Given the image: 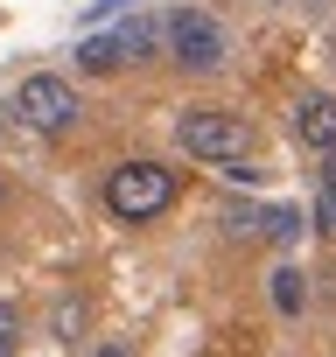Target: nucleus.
<instances>
[{
  "mask_svg": "<svg viewBox=\"0 0 336 357\" xmlns=\"http://www.w3.org/2000/svg\"><path fill=\"white\" fill-rule=\"evenodd\" d=\"M0 197H8V190H0Z\"/></svg>",
  "mask_w": 336,
  "mask_h": 357,
  "instance_id": "15",
  "label": "nucleus"
},
{
  "mask_svg": "<svg viewBox=\"0 0 336 357\" xmlns=\"http://www.w3.org/2000/svg\"><path fill=\"white\" fill-rule=\"evenodd\" d=\"M322 190H336V147L322 154Z\"/></svg>",
  "mask_w": 336,
  "mask_h": 357,
  "instance_id": "13",
  "label": "nucleus"
},
{
  "mask_svg": "<svg viewBox=\"0 0 336 357\" xmlns=\"http://www.w3.org/2000/svg\"><path fill=\"white\" fill-rule=\"evenodd\" d=\"M161 50L176 56L183 70H217V63L231 56V36H224L217 15H204V8H176V15L161 22Z\"/></svg>",
  "mask_w": 336,
  "mask_h": 357,
  "instance_id": "3",
  "label": "nucleus"
},
{
  "mask_svg": "<svg viewBox=\"0 0 336 357\" xmlns=\"http://www.w3.org/2000/svg\"><path fill=\"white\" fill-rule=\"evenodd\" d=\"M15 119H22V126H36V133H70V126L84 119L77 84H70V77H56V70L22 77V91H15Z\"/></svg>",
  "mask_w": 336,
  "mask_h": 357,
  "instance_id": "4",
  "label": "nucleus"
},
{
  "mask_svg": "<svg viewBox=\"0 0 336 357\" xmlns=\"http://www.w3.org/2000/svg\"><path fill=\"white\" fill-rule=\"evenodd\" d=\"M287 126H294V140H301V147L329 154V147H336V98H329V91H301V98H294V112H287Z\"/></svg>",
  "mask_w": 336,
  "mask_h": 357,
  "instance_id": "5",
  "label": "nucleus"
},
{
  "mask_svg": "<svg viewBox=\"0 0 336 357\" xmlns=\"http://www.w3.org/2000/svg\"><path fill=\"white\" fill-rule=\"evenodd\" d=\"M176 140H183L197 161H217L224 175L252 154V126H245L238 112H217V105H190V112L176 119Z\"/></svg>",
  "mask_w": 336,
  "mask_h": 357,
  "instance_id": "2",
  "label": "nucleus"
},
{
  "mask_svg": "<svg viewBox=\"0 0 336 357\" xmlns=\"http://www.w3.org/2000/svg\"><path fill=\"white\" fill-rule=\"evenodd\" d=\"M98 357H133V350H126V343H105V350H98Z\"/></svg>",
  "mask_w": 336,
  "mask_h": 357,
  "instance_id": "14",
  "label": "nucleus"
},
{
  "mask_svg": "<svg viewBox=\"0 0 336 357\" xmlns=\"http://www.w3.org/2000/svg\"><path fill=\"white\" fill-rule=\"evenodd\" d=\"M15 336H22V315L0 301V357H15Z\"/></svg>",
  "mask_w": 336,
  "mask_h": 357,
  "instance_id": "12",
  "label": "nucleus"
},
{
  "mask_svg": "<svg viewBox=\"0 0 336 357\" xmlns=\"http://www.w3.org/2000/svg\"><path fill=\"white\" fill-rule=\"evenodd\" d=\"M56 336H63V343L84 336V301H63V308H56Z\"/></svg>",
  "mask_w": 336,
  "mask_h": 357,
  "instance_id": "10",
  "label": "nucleus"
},
{
  "mask_svg": "<svg viewBox=\"0 0 336 357\" xmlns=\"http://www.w3.org/2000/svg\"><path fill=\"white\" fill-rule=\"evenodd\" d=\"M308 225H315L322 238H336V190H322V197H315V218H308Z\"/></svg>",
  "mask_w": 336,
  "mask_h": 357,
  "instance_id": "11",
  "label": "nucleus"
},
{
  "mask_svg": "<svg viewBox=\"0 0 336 357\" xmlns=\"http://www.w3.org/2000/svg\"><path fill=\"white\" fill-rule=\"evenodd\" d=\"M301 301H308L301 273H294V266H280V273H273V308H280V315H301Z\"/></svg>",
  "mask_w": 336,
  "mask_h": 357,
  "instance_id": "7",
  "label": "nucleus"
},
{
  "mask_svg": "<svg viewBox=\"0 0 336 357\" xmlns=\"http://www.w3.org/2000/svg\"><path fill=\"white\" fill-rule=\"evenodd\" d=\"M77 63H84V70H119V56H112V43H105V36L77 43Z\"/></svg>",
  "mask_w": 336,
  "mask_h": 357,
  "instance_id": "8",
  "label": "nucleus"
},
{
  "mask_svg": "<svg viewBox=\"0 0 336 357\" xmlns=\"http://www.w3.org/2000/svg\"><path fill=\"white\" fill-rule=\"evenodd\" d=\"M105 43H112L119 63H147V56L161 50V22H154V15H133V22H119V36H105Z\"/></svg>",
  "mask_w": 336,
  "mask_h": 357,
  "instance_id": "6",
  "label": "nucleus"
},
{
  "mask_svg": "<svg viewBox=\"0 0 336 357\" xmlns=\"http://www.w3.org/2000/svg\"><path fill=\"white\" fill-rule=\"evenodd\" d=\"M176 197H183V175L161 161H119L105 175V211L119 225H154L161 211H176Z\"/></svg>",
  "mask_w": 336,
  "mask_h": 357,
  "instance_id": "1",
  "label": "nucleus"
},
{
  "mask_svg": "<svg viewBox=\"0 0 336 357\" xmlns=\"http://www.w3.org/2000/svg\"><path fill=\"white\" fill-rule=\"evenodd\" d=\"M266 238H280V245H287V238H301V211H287V204H280V211H266Z\"/></svg>",
  "mask_w": 336,
  "mask_h": 357,
  "instance_id": "9",
  "label": "nucleus"
}]
</instances>
